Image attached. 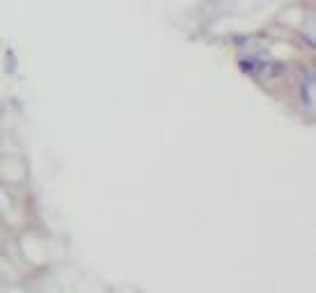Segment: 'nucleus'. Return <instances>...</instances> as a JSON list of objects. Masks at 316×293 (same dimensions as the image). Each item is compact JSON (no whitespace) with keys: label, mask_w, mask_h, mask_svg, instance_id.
Listing matches in <instances>:
<instances>
[{"label":"nucleus","mask_w":316,"mask_h":293,"mask_svg":"<svg viewBox=\"0 0 316 293\" xmlns=\"http://www.w3.org/2000/svg\"><path fill=\"white\" fill-rule=\"evenodd\" d=\"M241 69L243 71H250V73H256L261 69V64L256 62V60H243L241 62Z\"/></svg>","instance_id":"nucleus-1"}]
</instances>
